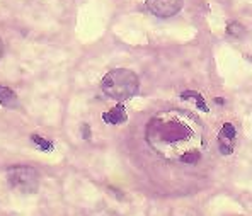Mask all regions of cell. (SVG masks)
I'll return each mask as SVG.
<instances>
[{"mask_svg": "<svg viewBox=\"0 0 252 216\" xmlns=\"http://www.w3.org/2000/svg\"><path fill=\"white\" fill-rule=\"evenodd\" d=\"M102 92L109 99L114 100H126L138 92L140 80L136 73L126 68H118L109 72L101 82Z\"/></svg>", "mask_w": 252, "mask_h": 216, "instance_id": "1", "label": "cell"}, {"mask_svg": "<svg viewBox=\"0 0 252 216\" xmlns=\"http://www.w3.org/2000/svg\"><path fill=\"white\" fill-rule=\"evenodd\" d=\"M189 135L188 128L179 121L155 118L147 128V138L154 147L157 145H170L181 140H186Z\"/></svg>", "mask_w": 252, "mask_h": 216, "instance_id": "2", "label": "cell"}, {"mask_svg": "<svg viewBox=\"0 0 252 216\" xmlns=\"http://www.w3.org/2000/svg\"><path fill=\"white\" fill-rule=\"evenodd\" d=\"M7 179L10 185L24 194H32L38 191L39 185V174L36 169L28 165H14L7 169Z\"/></svg>", "mask_w": 252, "mask_h": 216, "instance_id": "3", "label": "cell"}, {"mask_svg": "<svg viewBox=\"0 0 252 216\" xmlns=\"http://www.w3.org/2000/svg\"><path fill=\"white\" fill-rule=\"evenodd\" d=\"M184 0H147V7L157 17H172L183 9Z\"/></svg>", "mask_w": 252, "mask_h": 216, "instance_id": "4", "label": "cell"}, {"mask_svg": "<svg viewBox=\"0 0 252 216\" xmlns=\"http://www.w3.org/2000/svg\"><path fill=\"white\" fill-rule=\"evenodd\" d=\"M233 141H235V128L230 123H225L218 135V143H220V152L223 155H230L233 152Z\"/></svg>", "mask_w": 252, "mask_h": 216, "instance_id": "5", "label": "cell"}, {"mask_svg": "<svg viewBox=\"0 0 252 216\" xmlns=\"http://www.w3.org/2000/svg\"><path fill=\"white\" fill-rule=\"evenodd\" d=\"M102 119L107 124H123L128 119V113H126L123 104H118L116 107H113V109H109L107 113L102 114Z\"/></svg>", "mask_w": 252, "mask_h": 216, "instance_id": "6", "label": "cell"}, {"mask_svg": "<svg viewBox=\"0 0 252 216\" xmlns=\"http://www.w3.org/2000/svg\"><path fill=\"white\" fill-rule=\"evenodd\" d=\"M0 104L3 107H14L17 104V95L12 89L0 85Z\"/></svg>", "mask_w": 252, "mask_h": 216, "instance_id": "7", "label": "cell"}, {"mask_svg": "<svg viewBox=\"0 0 252 216\" xmlns=\"http://www.w3.org/2000/svg\"><path fill=\"white\" fill-rule=\"evenodd\" d=\"M31 140H32V143L38 145V147L41 148L43 152H51V150H53V143H51V141H48V140H44L43 136L32 135V136H31Z\"/></svg>", "mask_w": 252, "mask_h": 216, "instance_id": "8", "label": "cell"}, {"mask_svg": "<svg viewBox=\"0 0 252 216\" xmlns=\"http://www.w3.org/2000/svg\"><path fill=\"white\" fill-rule=\"evenodd\" d=\"M181 97L183 99H194L196 100V104H199V107H201L203 111H208V107H206V104H205V100H203L201 95L198 94V92H191V91H186V92H183L181 94Z\"/></svg>", "mask_w": 252, "mask_h": 216, "instance_id": "9", "label": "cell"}, {"mask_svg": "<svg viewBox=\"0 0 252 216\" xmlns=\"http://www.w3.org/2000/svg\"><path fill=\"white\" fill-rule=\"evenodd\" d=\"M181 160L186 163H194L196 160H199V154H189V155H183Z\"/></svg>", "mask_w": 252, "mask_h": 216, "instance_id": "10", "label": "cell"}, {"mask_svg": "<svg viewBox=\"0 0 252 216\" xmlns=\"http://www.w3.org/2000/svg\"><path fill=\"white\" fill-rule=\"evenodd\" d=\"M82 129H84V138H85V140H89V138H91V129H89V126L84 124Z\"/></svg>", "mask_w": 252, "mask_h": 216, "instance_id": "11", "label": "cell"}, {"mask_svg": "<svg viewBox=\"0 0 252 216\" xmlns=\"http://www.w3.org/2000/svg\"><path fill=\"white\" fill-rule=\"evenodd\" d=\"M2 55H3V41L0 38V58H2Z\"/></svg>", "mask_w": 252, "mask_h": 216, "instance_id": "12", "label": "cell"}]
</instances>
